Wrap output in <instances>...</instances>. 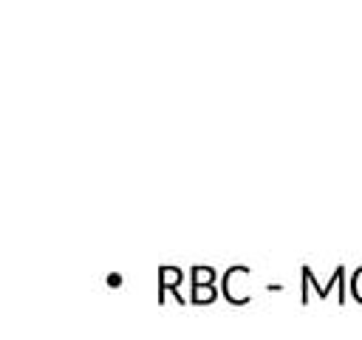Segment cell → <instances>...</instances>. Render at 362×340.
Masks as SVG:
<instances>
[{
    "instance_id": "6da1fadb",
    "label": "cell",
    "mask_w": 362,
    "mask_h": 340,
    "mask_svg": "<svg viewBox=\"0 0 362 340\" xmlns=\"http://www.w3.org/2000/svg\"><path fill=\"white\" fill-rule=\"evenodd\" d=\"M181 280H184V272H181V266H170V264H161V266H158V283H156V298H158V303H164V300H167V292H173V298L178 300V306H184L187 300H184V295L178 292Z\"/></svg>"
},
{
    "instance_id": "3957f363",
    "label": "cell",
    "mask_w": 362,
    "mask_h": 340,
    "mask_svg": "<svg viewBox=\"0 0 362 340\" xmlns=\"http://www.w3.org/2000/svg\"><path fill=\"white\" fill-rule=\"evenodd\" d=\"M235 275H249V266H246V264H232V266H226V269H223V280H221V295H223V300L232 303V306H246L240 298L232 295V283H229V280H232Z\"/></svg>"
},
{
    "instance_id": "5b68a950",
    "label": "cell",
    "mask_w": 362,
    "mask_h": 340,
    "mask_svg": "<svg viewBox=\"0 0 362 340\" xmlns=\"http://www.w3.org/2000/svg\"><path fill=\"white\" fill-rule=\"evenodd\" d=\"M218 298V289H215V283L212 286H198V289H192V295H189V303L192 306H206V303H212Z\"/></svg>"
},
{
    "instance_id": "52a82bcc",
    "label": "cell",
    "mask_w": 362,
    "mask_h": 340,
    "mask_svg": "<svg viewBox=\"0 0 362 340\" xmlns=\"http://www.w3.org/2000/svg\"><path fill=\"white\" fill-rule=\"evenodd\" d=\"M105 280H107V286H110V289H116V286H122V275H119V272H110V275H107Z\"/></svg>"
},
{
    "instance_id": "8992f818",
    "label": "cell",
    "mask_w": 362,
    "mask_h": 340,
    "mask_svg": "<svg viewBox=\"0 0 362 340\" xmlns=\"http://www.w3.org/2000/svg\"><path fill=\"white\" fill-rule=\"evenodd\" d=\"M337 275H339V286H337L339 295H337V300H339V306H342V303H345V266H342V264L337 266Z\"/></svg>"
},
{
    "instance_id": "7a4b0ae2",
    "label": "cell",
    "mask_w": 362,
    "mask_h": 340,
    "mask_svg": "<svg viewBox=\"0 0 362 340\" xmlns=\"http://www.w3.org/2000/svg\"><path fill=\"white\" fill-rule=\"evenodd\" d=\"M300 275H303V295H300V303H303V306H308V289H311V286H314V292L320 295V300H325V298H328V292H331L334 286H339V275H337V269H334V275H331V280H328L325 286H320V283H317V278L311 275V269H308V266H303V269H300Z\"/></svg>"
},
{
    "instance_id": "277c9868",
    "label": "cell",
    "mask_w": 362,
    "mask_h": 340,
    "mask_svg": "<svg viewBox=\"0 0 362 340\" xmlns=\"http://www.w3.org/2000/svg\"><path fill=\"white\" fill-rule=\"evenodd\" d=\"M218 278V272L212 266H192L189 269V289H198V286H212Z\"/></svg>"
}]
</instances>
